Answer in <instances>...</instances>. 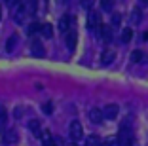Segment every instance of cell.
I'll list each match as a JSON object with an SVG mask.
<instances>
[{"label": "cell", "mask_w": 148, "mask_h": 146, "mask_svg": "<svg viewBox=\"0 0 148 146\" xmlns=\"http://www.w3.org/2000/svg\"><path fill=\"white\" fill-rule=\"evenodd\" d=\"M106 146H118V142L116 141H110V142H106Z\"/></svg>", "instance_id": "obj_23"}, {"label": "cell", "mask_w": 148, "mask_h": 146, "mask_svg": "<svg viewBox=\"0 0 148 146\" xmlns=\"http://www.w3.org/2000/svg\"><path fill=\"white\" fill-rule=\"evenodd\" d=\"M29 129H31V131L36 135V137H42V135H44L42 125H40V121H38V120H32L31 123H29Z\"/></svg>", "instance_id": "obj_8"}, {"label": "cell", "mask_w": 148, "mask_h": 146, "mask_svg": "<svg viewBox=\"0 0 148 146\" xmlns=\"http://www.w3.org/2000/svg\"><path fill=\"white\" fill-rule=\"evenodd\" d=\"M86 146H103V144H101V141L95 137V135H91V137H87V142H86Z\"/></svg>", "instance_id": "obj_14"}, {"label": "cell", "mask_w": 148, "mask_h": 146, "mask_svg": "<svg viewBox=\"0 0 148 146\" xmlns=\"http://www.w3.org/2000/svg\"><path fill=\"white\" fill-rule=\"evenodd\" d=\"M114 6V0H101V8L105 10V12H110Z\"/></svg>", "instance_id": "obj_16"}, {"label": "cell", "mask_w": 148, "mask_h": 146, "mask_svg": "<svg viewBox=\"0 0 148 146\" xmlns=\"http://www.w3.org/2000/svg\"><path fill=\"white\" fill-rule=\"evenodd\" d=\"M131 19H133V21H140V12L139 10H133V13H131Z\"/></svg>", "instance_id": "obj_22"}, {"label": "cell", "mask_w": 148, "mask_h": 146, "mask_svg": "<svg viewBox=\"0 0 148 146\" xmlns=\"http://www.w3.org/2000/svg\"><path fill=\"white\" fill-rule=\"evenodd\" d=\"M89 120H91L93 123H101V121L105 120V114H103L101 108H91V110H89Z\"/></svg>", "instance_id": "obj_4"}, {"label": "cell", "mask_w": 148, "mask_h": 146, "mask_svg": "<svg viewBox=\"0 0 148 146\" xmlns=\"http://www.w3.org/2000/svg\"><path fill=\"white\" fill-rule=\"evenodd\" d=\"M0 17H2V8H0Z\"/></svg>", "instance_id": "obj_26"}, {"label": "cell", "mask_w": 148, "mask_h": 146, "mask_svg": "<svg viewBox=\"0 0 148 146\" xmlns=\"http://www.w3.org/2000/svg\"><path fill=\"white\" fill-rule=\"evenodd\" d=\"M6 2H10V0H6Z\"/></svg>", "instance_id": "obj_27"}, {"label": "cell", "mask_w": 148, "mask_h": 146, "mask_svg": "<svg viewBox=\"0 0 148 146\" xmlns=\"http://www.w3.org/2000/svg\"><path fill=\"white\" fill-rule=\"evenodd\" d=\"M31 51L34 53V57H44V55H46V49H44V46L40 42H32Z\"/></svg>", "instance_id": "obj_7"}, {"label": "cell", "mask_w": 148, "mask_h": 146, "mask_svg": "<svg viewBox=\"0 0 148 146\" xmlns=\"http://www.w3.org/2000/svg\"><path fill=\"white\" fill-rule=\"evenodd\" d=\"M6 120H8V114H6V108H2V104H0V125H4Z\"/></svg>", "instance_id": "obj_17"}, {"label": "cell", "mask_w": 148, "mask_h": 146, "mask_svg": "<svg viewBox=\"0 0 148 146\" xmlns=\"http://www.w3.org/2000/svg\"><path fill=\"white\" fill-rule=\"evenodd\" d=\"M65 38H66V46H69V49H74V47H76V38H78V36H76V30L72 29Z\"/></svg>", "instance_id": "obj_9"}, {"label": "cell", "mask_w": 148, "mask_h": 146, "mask_svg": "<svg viewBox=\"0 0 148 146\" xmlns=\"http://www.w3.org/2000/svg\"><path fill=\"white\" fill-rule=\"evenodd\" d=\"M103 114H105V120H114L118 116V104H106L103 108Z\"/></svg>", "instance_id": "obj_3"}, {"label": "cell", "mask_w": 148, "mask_h": 146, "mask_svg": "<svg viewBox=\"0 0 148 146\" xmlns=\"http://www.w3.org/2000/svg\"><path fill=\"white\" fill-rule=\"evenodd\" d=\"M143 38H144V40H148V32H144V34H143Z\"/></svg>", "instance_id": "obj_24"}, {"label": "cell", "mask_w": 148, "mask_h": 146, "mask_svg": "<svg viewBox=\"0 0 148 146\" xmlns=\"http://www.w3.org/2000/svg\"><path fill=\"white\" fill-rule=\"evenodd\" d=\"M93 2H95V0H80V6H82L84 10H91Z\"/></svg>", "instance_id": "obj_18"}, {"label": "cell", "mask_w": 148, "mask_h": 146, "mask_svg": "<svg viewBox=\"0 0 148 146\" xmlns=\"http://www.w3.org/2000/svg\"><path fill=\"white\" fill-rule=\"evenodd\" d=\"M140 2H144V4H148V0H140Z\"/></svg>", "instance_id": "obj_25"}, {"label": "cell", "mask_w": 148, "mask_h": 146, "mask_svg": "<svg viewBox=\"0 0 148 146\" xmlns=\"http://www.w3.org/2000/svg\"><path fill=\"white\" fill-rule=\"evenodd\" d=\"M69 135H70V141L72 142H80L84 138V127H82V123H80L78 120H74L72 123H70Z\"/></svg>", "instance_id": "obj_2"}, {"label": "cell", "mask_w": 148, "mask_h": 146, "mask_svg": "<svg viewBox=\"0 0 148 146\" xmlns=\"http://www.w3.org/2000/svg\"><path fill=\"white\" fill-rule=\"evenodd\" d=\"M101 36H103V38H105L106 42H110V40H112V29H110V27H105V25H103V30H101Z\"/></svg>", "instance_id": "obj_13"}, {"label": "cell", "mask_w": 148, "mask_h": 146, "mask_svg": "<svg viewBox=\"0 0 148 146\" xmlns=\"http://www.w3.org/2000/svg\"><path fill=\"white\" fill-rule=\"evenodd\" d=\"M40 32H42L44 38H51V34H53V27L49 25V23H44L42 29H40Z\"/></svg>", "instance_id": "obj_10"}, {"label": "cell", "mask_w": 148, "mask_h": 146, "mask_svg": "<svg viewBox=\"0 0 148 146\" xmlns=\"http://www.w3.org/2000/svg\"><path fill=\"white\" fill-rule=\"evenodd\" d=\"M40 29H42V25H40V23H32V25L29 27V32L32 34V32H38Z\"/></svg>", "instance_id": "obj_20"}, {"label": "cell", "mask_w": 148, "mask_h": 146, "mask_svg": "<svg viewBox=\"0 0 148 146\" xmlns=\"http://www.w3.org/2000/svg\"><path fill=\"white\" fill-rule=\"evenodd\" d=\"M15 44H17V36L12 34L8 38V42H6V51H13V49H15Z\"/></svg>", "instance_id": "obj_11"}, {"label": "cell", "mask_w": 148, "mask_h": 146, "mask_svg": "<svg viewBox=\"0 0 148 146\" xmlns=\"http://www.w3.org/2000/svg\"><path fill=\"white\" fill-rule=\"evenodd\" d=\"M131 61H133V63H140V61H143V51H140V49H135V51L131 53Z\"/></svg>", "instance_id": "obj_15"}, {"label": "cell", "mask_w": 148, "mask_h": 146, "mask_svg": "<svg viewBox=\"0 0 148 146\" xmlns=\"http://www.w3.org/2000/svg\"><path fill=\"white\" fill-rule=\"evenodd\" d=\"M42 110H44V114H51V112H53L51 103H44V104H42Z\"/></svg>", "instance_id": "obj_19"}, {"label": "cell", "mask_w": 148, "mask_h": 146, "mask_svg": "<svg viewBox=\"0 0 148 146\" xmlns=\"http://www.w3.org/2000/svg\"><path fill=\"white\" fill-rule=\"evenodd\" d=\"M131 38H133V29H123V32H122V42L127 44V42H131Z\"/></svg>", "instance_id": "obj_12"}, {"label": "cell", "mask_w": 148, "mask_h": 146, "mask_svg": "<svg viewBox=\"0 0 148 146\" xmlns=\"http://www.w3.org/2000/svg\"><path fill=\"white\" fill-rule=\"evenodd\" d=\"M120 23H122V15H118V13H114V15H112V25H114V27H118Z\"/></svg>", "instance_id": "obj_21"}, {"label": "cell", "mask_w": 148, "mask_h": 146, "mask_svg": "<svg viewBox=\"0 0 148 146\" xmlns=\"http://www.w3.org/2000/svg\"><path fill=\"white\" fill-rule=\"evenodd\" d=\"M114 57H116V53H114L112 49H105L103 55H101V63H103V64H112L114 63Z\"/></svg>", "instance_id": "obj_5"}, {"label": "cell", "mask_w": 148, "mask_h": 146, "mask_svg": "<svg viewBox=\"0 0 148 146\" xmlns=\"http://www.w3.org/2000/svg\"><path fill=\"white\" fill-rule=\"evenodd\" d=\"M87 27L93 30V32H97V34H101V30H103V21H101V13L97 12H89V15H87Z\"/></svg>", "instance_id": "obj_1"}, {"label": "cell", "mask_w": 148, "mask_h": 146, "mask_svg": "<svg viewBox=\"0 0 148 146\" xmlns=\"http://www.w3.org/2000/svg\"><path fill=\"white\" fill-rule=\"evenodd\" d=\"M2 138H4V142H8V144H13V142L17 141V133H15V129H6L4 135H2Z\"/></svg>", "instance_id": "obj_6"}]
</instances>
